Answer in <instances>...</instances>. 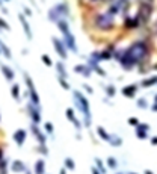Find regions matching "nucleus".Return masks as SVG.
Masks as SVG:
<instances>
[{
	"label": "nucleus",
	"mask_w": 157,
	"mask_h": 174,
	"mask_svg": "<svg viewBox=\"0 0 157 174\" xmlns=\"http://www.w3.org/2000/svg\"><path fill=\"white\" fill-rule=\"evenodd\" d=\"M148 45L144 41H138V43H133L127 50H124L118 61L121 62V65L124 67V70H131V67H134L136 64H141L147 59L148 56Z\"/></svg>",
	"instance_id": "obj_1"
},
{
	"label": "nucleus",
	"mask_w": 157,
	"mask_h": 174,
	"mask_svg": "<svg viewBox=\"0 0 157 174\" xmlns=\"http://www.w3.org/2000/svg\"><path fill=\"white\" fill-rule=\"evenodd\" d=\"M58 27H59V30L64 34V44H65V47L70 48L71 51H77V47H76V38H74V35L71 34L67 20H59V21H58Z\"/></svg>",
	"instance_id": "obj_2"
},
{
	"label": "nucleus",
	"mask_w": 157,
	"mask_h": 174,
	"mask_svg": "<svg viewBox=\"0 0 157 174\" xmlns=\"http://www.w3.org/2000/svg\"><path fill=\"white\" fill-rule=\"evenodd\" d=\"M74 100L77 103V108L82 111V114L85 115V126L89 127L91 126V109H89V101L88 98L80 92V91H74Z\"/></svg>",
	"instance_id": "obj_3"
},
{
	"label": "nucleus",
	"mask_w": 157,
	"mask_h": 174,
	"mask_svg": "<svg viewBox=\"0 0 157 174\" xmlns=\"http://www.w3.org/2000/svg\"><path fill=\"white\" fill-rule=\"evenodd\" d=\"M94 24L97 29L100 30H112L113 26H115V21H113V15L107 11V12H101L95 17L94 20Z\"/></svg>",
	"instance_id": "obj_4"
},
{
	"label": "nucleus",
	"mask_w": 157,
	"mask_h": 174,
	"mask_svg": "<svg viewBox=\"0 0 157 174\" xmlns=\"http://www.w3.org/2000/svg\"><path fill=\"white\" fill-rule=\"evenodd\" d=\"M68 12H70L68 6H67L65 3H59V5L53 6V8L48 11V18H50L51 21H56V23H58L59 20H64V17H67Z\"/></svg>",
	"instance_id": "obj_5"
},
{
	"label": "nucleus",
	"mask_w": 157,
	"mask_h": 174,
	"mask_svg": "<svg viewBox=\"0 0 157 174\" xmlns=\"http://www.w3.org/2000/svg\"><path fill=\"white\" fill-rule=\"evenodd\" d=\"M151 12H153V3H151V2H144V3L141 5V8H139V12H138V15L134 17V18L138 20L139 26L148 21V18H150Z\"/></svg>",
	"instance_id": "obj_6"
},
{
	"label": "nucleus",
	"mask_w": 157,
	"mask_h": 174,
	"mask_svg": "<svg viewBox=\"0 0 157 174\" xmlns=\"http://www.w3.org/2000/svg\"><path fill=\"white\" fill-rule=\"evenodd\" d=\"M26 77V85L29 88V97H30V100L29 101H32L33 105H37L39 106V97H38V92H37V89H35V85H33V82H32V79L26 74L24 76Z\"/></svg>",
	"instance_id": "obj_7"
},
{
	"label": "nucleus",
	"mask_w": 157,
	"mask_h": 174,
	"mask_svg": "<svg viewBox=\"0 0 157 174\" xmlns=\"http://www.w3.org/2000/svg\"><path fill=\"white\" fill-rule=\"evenodd\" d=\"M27 111H29V115H30V118H32L33 124H38L39 121H41V112H39V106L33 105L32 101H29V105H27Z\"/></svg>",
	"instance_id": "obj_8"
},
{
	"label": "nucleus",
	"mask_w": 157,
	"mask_h": 174,
	"mask_svg": "<svg viewBox=\"0 0 157 174\" xmlns=\"http://www.w3.org/2000/svg\"><path fill=\"white\" fill-rule=\"evenodd\" d=\"M51 41H53V47H54V50L58 51V55H59L62 59H67L68 53H67V47H65V44L62 43L61 40H58V38H53Z\"/></svg>",
	"instance_id": "obj_9"
},
{
	"label": "nucleus",
	"mask_w": 157,
	"mask_h": 174,
	"mask_svg": "<svg viewBox=\"0 0 157 174\" xmlns=\"http://www.w3.org/2000/svg\"><path fill=\"white\" fill-rule=\"evenodd\" d=\"M26 136H27V133L26 130H23V129H18V130L14 133V141L17 142V145H23L24 144V141H26Z\"/></svg>",
	"instance_id": "obj_10"
},
{
	"label": "nucleus",
	"mask_w": 157,
	"mask_h": 174,
	"mask_svg": "<svg viewBox=\"0 0 157 174\" xmlns=\"http://www.w3.org/2000/svg\"><path fill=\"white\" fill-rule=\"evenodd\" d=\"M65 115H67V118L77 127V129H80L82 127V124H80V121H78L77 118H76V114H74V111L71 109V108H67V111H65Z\"/></svg>",
	"instance_id": "obj_11"
},
{
	"label": "nucleus",
	"mask_w": 157,
	"mask_h": 174,
	"mask_svg": "<svg viewBox=\"0 0 157 174\" xmlns=\"http://www.w3.org/2000/svg\"><path fill=\"white\" fill-rule=\"evenodd\" d=\"M136 92H138V85H128V87L122 88V95H125V97H128V98L134 97Z\"/></svg>",
	"instance_id": "obj_12"
},
{
	"label": "nucleus",
	"mask_w": 157,
	"mask_h": 174,
	"mask_svg": "<svg viewBox=\"0 0 157 174\" xmlns=\"http://www.w3.org/2000/svg\"><path fill=\"white\" fill-rule=\"evenodd\" d=\"M18 18H20L21 24H23V29H24V34H26V37H27L29 40H32V32H30V27H29V23H27L26 17H24L23 14H20V15H18Z\"/></svg>",
	"instance_id": "obj_13"
},
{
	"label": "nucleus",
	"mask_w": 157,
	"mask_h": 174,
	"mask_svg": "<svg viewBox=\"0 0 157 174\" xmlns=\"http://www.w3.org/2000/svg\"><path fill=\"white\" fill-rule=\"evenodd\" d=\"M32 133L37 136V139H38L39 144H45V141H47V139H45V136L42 135V132L38 129V126H37V124H32Z\"/></svg>",
	"instance_id": "obj_14"
},
{
	"label": "nucleus",
	"mask_w": 157,
	"mask_h": 174,
	"mask_svg": "<svg viewBox=\"0 0 157 174\" xmlns=\"http://www.w3.org/2000/svg\"><path fill=\"white\" fill-rule=\"evenodd\" d=\"M2 68V73H3V76L6 77V80L8 82H11V80H14V77H15V74H14V71L8 67V65H2L0 67Z\"/></svg>",
	"instance_id": "obj_15"
},
{
	"label": "nucleus",
	"mask_w": 157,
	"mask_h": 174,
	"mask_svg": "<svg viewBox=\"0 0 157 174\" xmlns=\"http://www.w3.org/2000/svg\"><path fill=\"white\" fill-rule=\"evenodd\" d=\"M74 71H76V73H80V74H83L85 77H89L91 73H92V70H91L89 67H85V65H76V67H74Z\"/></svg>",
	"instance_id": "obj_16"
},
{
	"label": "nucleus",
	"mask_w": 157,
	"mask_h": 174,
	"mask_svg": "<svg viewBox=\"0 0 157 174\" xmlns=\"http://www.w3.org/2000/svg\"><path fill=\"white\" fill-rule=\"evenodd\" d=\"M56 71H58L59 77H62V79H68V73H67V70H65V67H64L62 62H58V64H56Z\"/></svg>",
	"instance_id": "obj_17"
},
{
	"label": "nucleus",
	"mask_w": 157,
	"mask_h": 174,
	"mask_svg": "<svg viewBox=\"0 0 157 174\" xmlns=\"http://www.w3.org/2000/svg\"><path fill=\"white\" fill-rule=\"evenodd\" d=\"M44 173H45V162L42 159H39L35 164V174H44Z\"/></svg>",
	"instance_id": "obj_18"
},
{
	"label": "nucleus",
	"mask_w": 157,
	"mask_h": 174,
	"mask_svg": "<svg viewBox=\"0 0 157 174\" xmlns=\"http://www.w3.org/2000/svg\"><path fill=\"white\" fill-rule=\"evenodd\" d=\"M12 170H14L15 173H23V171H26V167H24V164H23L21 161H14Z\"/></svg>",
	"instance_id": "obj_19"
},
{
	"label": "nucleus",
	"mask_w": 157,
	"mask_h": 174,
	"mask_svg": "<svg viewBox=\"0 0 157 174\" xmlns=\"http://www.w3.org/2000/svg\"><path fill=\"white\" fill-rule=\"evenodd\" d=\"M153 85H157V76H153V77H148V79L142 80V83H141V87H144V88L153 87Z\"/></svg>",
	"instance_id": "obj_20"
},
{
	"label": "nucleus",
	"mask_w": 157,
	"mask_h": 174,
	"mask_svg": "<svg viewBox=\"0 0 157 174\" xmlns=\"http://www.w3.org/2000/svg\"><path fill=\"white\" fill-rule=\"evenodd\" d=\"M97 133H98V136H100L103 141H109V139H110V135L104 130L103 127H98V129H97Z\"/></svg>",
	"instance_id": "obj_21"
},
{
	"label": "nucleus",
	"mask_w": 157,
	"mask_h": 174,
	"mask_svg": "<svg viewBox=\"0 0 157 174\" xmlns=\"http://www.w3.org/2000/svg\"><path fill=\"white\" fill-rule=\"evenodd\" d=\"M11 92H12V97H14L15 100H20V87H18L17 83H14V85H12Z\"/></svg>",
	"instance_id": "obj_22"
},
{
	"label": "nucleus",
	"mask_w": 157,
	"mask_h": 174,
	"mask_svg": "<svg viewBox=\"0 0 157 174\" xmlns=\"http://www.w3.org/2000/svg\"><path fill=\"white\" fill-rule=\"evenodd\" d=\"M109 142H110L112 145H117V147H119V145L122 144L121 138H119V136H113V135H110V139H109Z\"/></svg>",
	"instance_id": "obj_23"
},
{
	"label": "nucleus",
	"mask_w": 157,
	"mask_h": 174,
	"mask_svg": "<svg viewBox=\"0 0 157 174\" xmlns=\"http://www.w3.org/2000/svg\"><path fill=\"white\" fill-rule=\"evenodd\" d=\"M65 168H68V170H74L76 168V164H74V161L71 158H65Z\"/></svg>",
	"instance_id": "obj_24"
},
{
	"label": "nucleus",
	"mask_w": 157,
	"mask_h": 174,
	"mask_svg": "<svg viewBox=\"0 0 157 174\" xmlns=\"http://www.w3.org/2000/svg\"><path fill=\"white\" fill-rule=\"evenodd\" d=\"M107 167H109V168H117L118 167V161L113 158V156L107 158Z\"/></svg>",
	"instance_id": "obj_25"
},
{
	"label": "nucleus",
	"mask_w": 157,
	"mask_h": 174,
	"mask_svg": "<svg viewBox=\"0 0 157 174\" xmlns=\"http://www.w3.org/2000/svg\"><path fill=\"white\" fill-rule=\"evenodd\" d=\"M136 136H138L139 139H145V138H147V130H142V129L136 127Z\"/></svg>",
	"instance_id": "obj_26"
},
{
	"label": "nucleus",
	"mask_w": 157,
	"mask_h": 174,
	"mask_svg": "<svg viewBox=\"0 0 157 174\" xmlns=\"http://www.w3.org/2000/svg\"><path fill=\"white\" fill-rule=\"evenodd\" d=\"M41 61H42L47 67H51V65H53V62H51V59L48 58V55H42V56H41Z\"/></svg>",
	"instance_id": "obj_27"
},
{
	"label": "nucleus",
	"mask_w": 157,
	"mask_h": 174,
	"mask_svg": "<svg viewBox=\"0 0 157 174\" xmlns=\"http://www.w3.org/2000/svg\"><path fill=\"white\" fill-rule=\"evenodd\" d=\"M106 92H107V95H109V97H112V95H115L117 89H115L113 85H107V87H106Z\"/></svg>",
	"instance_id": "obj_28"
},
{
	"label": "nucleus",
	"mask_w": 157,
	"mask_h": 174,
	"mask_svg": "<svg viewBox=\"0 0 157 174\" xmlns=\"http://www.w3.org/2000/svg\"><path fill=\"white\" fill-rule=\"evenodd\" d=\"M95 164L98 165V171H100V173H101V174H106V168L103 167V162H101V161H100L98 158L95 159Z\"/></svg>",
	"instance_id": "obj_29"
},
{
	"label": "nucleus",
	"mask_w": 157,
	"mask_h": 174,
	"mask_svg": "<svg viewBox=\"0 0 157 174\" xmlns=\"http://www.w3.org/2000/svg\"><path fill=\"white\" fill-rule=\"evenodd\" d=\"M0 50H2L5 55H6V58H8V59H11V58H12V55H11V50H9L8 47H5V45H0Z\"/></svg>",
	"instance_id": "obj_30"
},
{
	"label": "nucleus",
	"mask_w": 157,
	"mask_h": 174,
	"mask_svg": "<svg viewBox=\"0 0 157 174\" xmlns=\"http://www.w3.org/2000/svg\"><path fill=\"white\" fill-rule=\"evenodd\" d=\"M58 80H59V83H61V87L64 88V89H70V85H68V82H67V79H62V77H58Z\"/></svg>",
	"instance_id": "obj_31"
},
{
	"label": "nucleus",
	"mask_w": 157,
	"mask_h": 174,
	"mask_svg": "<svg viewBox=\"0 0 157 174\" xmlns=\"http://www.w3.org/2000/svg\"><path fill=\"white\" fill-rule=\"evenodd\" d=\"M44 129H45L47 133H53V124H51L50 121H47V123L44 124Z\"/></svg>",
	"instance_id": "obj_32"
},
{
	"label": "nucleus",
	"mask_w": 157,
	"mask_h": 174,
	"mask_svg": "<svg viewBox=\"0 0 157 174\" xmlns=\"http://www.w3.org/2000/svg\"><path fill=\"white\" fill-rule=\"evenodd\" d=\"M138 106H139L141 109H145V108H147V100H145V98H139V100H138Z\"/></svg>",
	"instance_id": "obj_33"
},
{
	"label": "nucleus",
	"mask_w": 157,
	"mask_h": 174,
	"mask_svg": "<svg viewBox=\"0 0 157 174\" xmlns=\"http://www.w3.org/2000/svg\"><path fill=\"white\" fill-rule=\"evenodd\" d=\"M128 124H130V126H134V127H136V126L139 124V120H138V118H130V120H128Z\"/></svg>",
	"instance_id": "obj_34"
},
{
	"label": "nucleus",
	"mask_w": 157,
	"mask_h": 174,
	"mask_svg": "<svg viewBox=\"0 0 157 174\" xmlns=\"http://www.w3.org/2000/svg\"><path fill=\"white\" fill-rule=\"evenodd\" d=\"M0 29H6V30H9V24H8V23H5L2 18H0Z\"/></svg>",
	"instance_id": "obj_35"
},
{
	"label": "nucleus",
	"mask_w": 157,
	"mask_h": 174,
	"mask_svg": "<svg viewBox=\"0 0 157 174\" xmlns=\"http://www.w3.org/2000/svg\"><path fill=\"white\" fill-rule=\"evenodd\" d=\"M151 111H153V112H157V101H154V105H151Z\"/></svg>",
	"instance_id": "obj_36"
},
{
	"label": "nucleus",
	"mask_w": 157,
	"mask_h": 174,
	"mask_svg": "<svg viewBox=\"0 0 157 174\" xmlns=\"http://www.w3.org/2000/svg\"><path fill=\"white\" fill-rule=\"evenodd\" d=\"M151 144H153V145H157V136H153V138H151Z\"/></svg>",
	"instance_id": "obj_37"
},
{
	"label": "nucleus",
	"mask_w": 157,
	"mask_h": 174,
	"mask_svg": "<svg viewBox=\"0 0 157 174\" xmlns=\"http://www.w3.org/2000/svg\"><path fill=\"white\" fill-rule=\"evenodd\" d=\"M91 171H92V174H101L100 171H98V170H97V168H92Z\"/></svg>",
	"instance_id": "obj_38"
},
{
	"label": "nucleus",
	"mask_w": 157,
	"mask_h": 174,
	"mask_svg": "<svg viewBox=\"0 0 157 174\" xmlns=\"http://www.w3.org/2000/svg\"><path fill=\"white\" fill-rule=\"evenodd\" d=\"M59 174H67V168H62V170H61V173Z\"/></svg>",
	"instance_id": "obj_39"
},
{
	"label": "nucleus",
	"mask_w": 157,
	"mask_h": 174,
	"mask_svg": "<svg viewBox=\"0 0 157 174\" xmlns=\"http://www.w3.org/2000/svg\"><path fill=\"white\" fill-rule=\"evenodd\" d=\"M2 158H3V150L0 148V161H2Z\"/></svg>",
	"instance_id": "obj_40"
},
{
	"label": "nucleus",
	"mask_w": 157,
	"mask_h": 174,
	"mask_svg": "<svg viewBox=\"0 0 157 174\" xmlns=\"http://www.w3.org/2000/svg\"><path fill=\"white\" fill-rule=\"evenodd\" d=\"M88 2H91V3H97V2H101V0H88Z\"/></svg>",
	"instance_id": "obj_41"
},
{
	"label": "nucleus",
	"mask_w": 157,
	"mask_h": 174,
	"mask_svg": "<svg viewBox=\"0 0 157 174\" xmlns=\"http://www.w3.org/2000/svg\"><path fill=\"white\" fill-rule=\"evenodd\" d=\"M145 174H154V173H153V171H150V170H147V171H145Z\"/></svg>",
	"instance_id": "obj_42"
},
{
	"label": "nucleus",
	"mask_w": 157,
	"mask_h": 174,
	"mask_svg": "<svg viewBox=\"0 0 157 174\" xmlns=\"http://www.w3.org/2000/svg\"><path fill=\"white\" fill-rule=\"evenodd\" d=\"M154 101H157V94H156V95H154Z\"/></svg>",
	"instance_id": "obj_43"
},
{
	"label": "nucleus",
	"mask_w": 157,
	"mask_h": 174,
	"mask_svg": "<svg viewBox=\"0 0 157 174\" xmlns=\"http://www.w3.org/2000/svg\"><path fill=\"white\" fill-rule=\"evenodd\" d=\"M127 174H138V173H127Z\"/></svg>",
	"instance_id": "obj_44"
},
{
	"label": "nucleus",
	"mask_w": 157,
	"mask_h": 174,
	"mask_svg": "<svg viewBox=\"0 0 157 174\" xmlns=\"http://www.w3.org/2000/svg\"><path fill=\"white\" fill-rule=\"evenodd\" d=\"M6 2H8V0H6Z\"/></svg>",
	"instance_id": "obj_45"
},
{
	"label": "nucleus",
	"mask_w": 157,
	"mask_h": 174,
	"mask_svg": "<svg viewBox=\"0 0 157 174\" xmlns=\"http://www.w3.org/2000/svg\"><path fill=\"white\" fill-rule=\"evenodd\" d=\"M0 51H2V50H0Z\"/></svg>",
	"instance_id": "obj_46"
}]
</instances>
